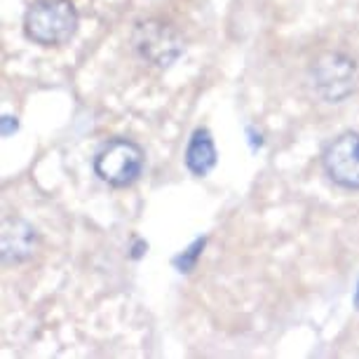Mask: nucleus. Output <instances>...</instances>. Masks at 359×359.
Wrapping results in <instances>:
<instances>
[{"label":"nucleus","mask_w":359,"mask_h":359,"mask_svg":"<svg viewBox=\"0 0 359 359\" xmlns=\"http://www.w3.org/2000/svg\"><path fill=\"white\" fill-rule=\"evenodd\" d=\"M17 130H19L17 118H12V115H3V120H0V134H3V137H10V134H15Z\"/></svg>","instance_id":"obj_9"},{"label":"nucleus","mask_w":359,"mask_h":359,"mask_svg":"<svg viewBox=\"0 0 359 359\" xmlns=\"http://www.w3.org/2000/svg\"><path fill=\"white\" fill-rule=\"evenodd\" d=\"M146 249H148L146 242H144V240H137V245H134V249H132V259H141Z\"/></svg>","instance_id":"obj_10"},{"label":"nucleus","mask_w":359,"mask_h":359,"mask_svg":"<svg viewBox=\"0 0 359 359\" xmlns=\"http://www.w3.org/2000/svg\"><path fill=\"white\" fill-rule=\"evenodd\" d=\"M355 308L359 310V282H357V291H355Z\"/></svg>","instance_id":"obj_11"},{"label":"nucleus","mask_w":359,"mask_h":359,"mask_svg":"<svg viewBox=\"0 0 359 359\" xmlns=\"http://www.w3.org/2000/svg\"><path fill=\"white\" fill-rule=\"evenodd\" d=\"M205 247H207V237H198L191 247H186L179 256H174L172 266L179 270V273H193V268L198 266V261H200L202 252H205Z\"/></svg>","instance_id":"obj_8"},{"label":"nucleus","mask_w":359,"mask_h":359,"mask_svg":"<svg viewBox=\"0 0 359 359\" xmlns=\"http://www.w3.org/2000/svg\"><path fill=\"white\" fill-rule=\"evenodd\" d=\"M132 45L139 57L155 69H169L184 54V38L160 19H146L134 26Z\"/></svg>","instance_id":"obj_4"},{"label":"nucleus","mask_w":359,"mask_h":359,"mask_svg":"<svg viewBox=\"0 0 359 359\" xmlns=\"http://www.w3.org/2000/svg\"><path fill=\"white\" fill-rule=\"evenodd\" d=\"M144 148L132 139H111L94 155V174L113 188H127L144 172Z\"/></svg>","instance_id":"obj_3"},{"label":"nucleus","mask_w":359,"mask_h":359,"mask_svg":"<svg viewBox=\"0 0 359 359\" xmlns=\"http://www.w3.org/2000/svg\"><path fill=\"white\" fill-rule=\"evenodd\" d=\"M186 167L193 176H207L216 165V146L212 139V132L207 127H198L186 146Z\"/></svg>","instance_id":"obj_7"},{"label":"nucleus","mask_w":359,"mask_h":359,"mask_svg":"<svg viewBox=\"0 0 359 359\" xmlns=\"http://www.w3.org/2000/svg\"><path fill=\"white\" fill-rule=\"evenodd\" d=\"M324 174L345 191H359V134L343 132L322 153Z\"/></svg>","instance_id":"obj_5"},{"label":"nucleus","mask_w":359,"mask_h":359,"mask_svg":"<svg viewBox=\"0 0 359 359\" xmlns=\"http://www.w3.org/2000/svg\"><path fill=\"white\" fill-rule=\"evenodd\" d=\"M310 83L324 104H343L357 87V66L343 52H322L310 64Z\"/></svg>","instance_id":"obj_2"},{"label":"nucleus","mask_w":359,"mask_h":359,"mask_svg":"<svg viewBox=\"0 0 359 359\" xmlns=\"http://www.w3.org/2000/svg\"><path fill=\"white\" fill-rule=\"evenodd\" d=\"M78 10L71 0H36L24 17V33L40 47H59L76 36Z\"/></svg>","instance_id":"obj_1"},{"label":"nucleus","mask_w":359,"mask_h":359,"mask_svg":"<svg viewBox=\"0 0 359 359\" xmlns=\"http://www.w3.org/2000/svg\"><path fill=\"white\" fill-rule=\"evenodd\" d=\"M38 245V233L31 223L17 216H5L3 219V235H0V254H3L5 266H17V263L29 261Z\"/></svg>","instance_id":"obj_6"}]
</instances>
